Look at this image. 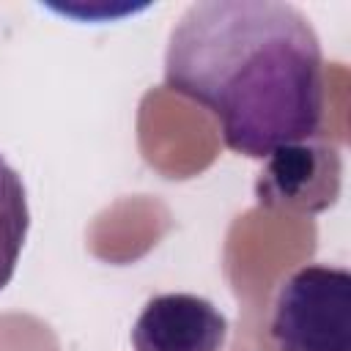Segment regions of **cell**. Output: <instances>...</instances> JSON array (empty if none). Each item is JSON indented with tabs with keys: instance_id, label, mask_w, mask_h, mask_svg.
Wrapping results in <instances>:
<instances>
[{
	"instance_id": "obj_1",
	"label": "cell",
	"mask_w": 351,
	"mask_h": 351,
	"mask_svg": "<svg viewBox=\"0 0 351 351\" xmlns=\"http://www.w3.org/2000/svg\"><path fill=\"white\" fill-rule=\"evenodd\" d=\"M165 85L217 121L230 151L266 159L324 126V55L310 19L280 0H203L176 22Z\"/></svg>"
},
{
	"instance_id": "obj_5",
	"label": "cell",
	"mask_w": 351,
	"mask_h": 351,
	"mask_svg": "<svg viewBox=\"0 0 351 351\" xmlns=\"http://www.w3.org/2000/svg\"><path fill=\"white\" fill-rule=\"evenodd\" d=\"M30 228V208L22 176L0 156V291L11 282Z\"/></svg>"
},
{
	"instance_id": "obj_3",
	"label": "cell",
	"mask_w": 351,
	"mask_h": 351,
	"mask_svg": "<svg viewBox=\"0 0 351 351\" xmlns=\"http://www.w3.org/2000/svg\"><path fill=\"white\" fill-rule=\"evenodd\" d=\"M343 159L340 151L318 137L291 143L266 156L255 195L261 206L318 214L337 203Z\"/></svg>"
},
{
	"instance_id": "obj_2",
	"label": "cell",
	"mask_w": 351,
	"mask_h": 351,
	"mask_svg": "<svg viewBox=\"0 0 351 351\" xmlns=\"http://www.w3.org/2000/svg\"><path fill=\"white\" fill-rule=\"evenodd\" d=\"M277 351H351V274L343 266L310 263L277 291L271 313Z\"/></svg>"
},
{
	"instance_id": "obj_4",
	"label": "cell",
	"mask_w": 351,
	"mask_h": 351,
	"mask_svg": "<svg viewBox=\"0 0 351 351\" xmlns=\"http://www.w3.org/2000/svg\"><path fill=\"white\" fill-rule=\"evenodd\" d=\"M228 318L203 296L159 293L132 326L134 351H222Z\"/></svg>"
}]
</instances>
